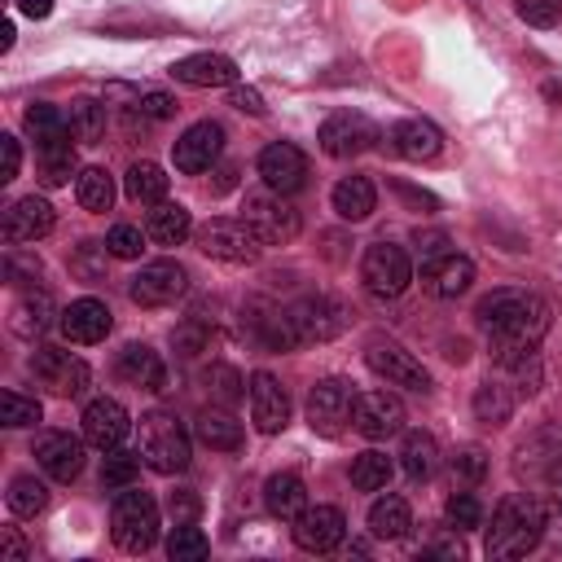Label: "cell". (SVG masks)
I'll return each mask as SVG.
<instances>
[{
	"label": "cell",
	"instance_id": "6da1fadb",
	"mask_svg": "<svg viewBox=\"0 0 562 562\" xmlns=\"http://www.w3.org/2000/svg\"><path fill=\"white\" fill-rule=\"evenodd\" d=\"M474 316H479V325H483L487 338H492L496 364L509 360V356H518V351H531V347L549 334V321H553V312H549V303H544L540 294L514 290V285L492 290V294L479 303Z\"/></svg>",
	"mask_w": 562,
	"mask_h": 562
},
{
	"label": "cell",
	"instance_id": "7a4b0ae2",
	"mask_svg": "<svg viewBox=\"0 0 562 562\" xmlns=\"http://www.w3.org/2000/svg\"><path fill=\"white\" fill-rule=\"evenodd\" d=\"M544 536V509L536 496L527 492H514L496 505L492 514V527H487V558H522L540 544Z\"/></svg>",
	"mask_w": 562,
	"mask_h": 562
},
{
	"label": "cell",
	"instance_id": "3957f363",
	"mask_svg": "<svg viewBox=\"0 0 562 562\" xmlns=\"http://www.w3.org/2000/svg\"><path fill=\"white\" fill-rule=\"evenodd\" d=\"M140 457H145V465L158 470V474L184 470L189 457H193V439H189L184 422H180L176 413H162V408L145 413V417H140Z\"/></svg>",
	"mask_w": 562,
	"mask_h": 562
},
{
	"label": "cell",
	"instance_id": "277c9868",
	"mask_svg": "<svg viewBox=\"0 0 562 562\" xmlns=\"http://www.w3.org/2000/svg\"><path fill=\"white\" fill-rule=\"evenodd\" d=\"M110 536L123 553H145L158 540V505L140 487H123L110 509Z\"/></svg>",
	"mask_w": 562,
	"mask_h": 562
},
{
	"label": "cell",
	"instance_id": "5b68a950",
	"mask_svg": "<svg viewBox=\"0 0 562 562\" xmlns=\"http://www.w3.org/2000/svg\"><path fill=\"white\" fill-rule=\"evenodd\" d=\"M241 220L259 233L263 246H285V241H294L299 228H303L294 202H285V193H277V189H268V184L246 193V202H241Z\"/></svg>",
	"mask_w": 562,
	"mask_h": 562
},
{
	"label": "cell",
	"instance_id": "8992f818",
	"mask_svg": "<svg viewBox=\"0 0 562 562\" xmlns=\"http://www.w3.org/2000/svg\"><path fill=\"white\" fill-rule=\"evenodd\" d=\"M360 281L373 299H400L413 281V259L395 241H373L360 259Z\"/></svg>",
	"mask_w": 562,
	"mask_h": 562
},
{
	"label": "cell",
	"instance_id": "52a82bcc",
	"mask_svg": "<svg viewBox=\"0 0 562 562\" xmlns=\"http://www.w3.org/2000/svg\"><path fill=\"white\" fill-rule=\"evenodd\" d=\"M285 312H290V325L299 334V347L303 342H329V338H338L351 325L347 303L334 299V294H307V299L290 303Z\"/></svg>",
	"mask_w": 562,
	"mask_h": 562
},
{
	"label": "cell",
	"instance_id": "ba28073f",
	"mask_svg": "<svg viewBox=\"0 0 562 562\" xmlns=\"http://www.w3.org/2000/svg\"><path fill=\"white\" fill-rule=\"evenodd\" d=\"M351 408H356V391L347 378H321L307 391V426L325 439H338L351 426Z\"/></svg>",
	"mask_w": 562,
	"mask_h": 562
},
{
	"label": "cell",
	"instance_id": "9c48e42d",
	"mask_svg": "<svg viewBox=\"0 0 562 562\" xmlns=\"http://www.w3.org/2000/svg\"><path fill=\"white\" fill-rule=\"evenodd\" d=\"M198 250L220 263H255L263 241L246 220H206L198 228Z\"/></svg>",
	"mask_w": 562,
	"mask_h": 562
},
{
	"label": "cell",
	"instance_id": "30bf717a",
	"mask_svg": "<svg viewBox=\"0 0 562 562\" xmlns=\"http://www.w3.org/2000/svg\"><path fill=\"white\" fill-rule=\"evenodd\" d=\"M378 136H382L378 123L364 119V114H356V110H338V114H329V119L321 123V132H316V140H321V149H325L329 158H356V154L373 149Z\"/></svg>",
	"mask_w": 562,
	"mask_h": 562
},
{
	"label": "cell",
	"instance_id": "8fae6325",
	"mask_svg": "<svg viewBox=\"0 0 562 562\" xmlns=\"http://www.w3.org/2000/svg\"><path fill=\"white\" fill-rule=\"evenodd\" d=\"M184 290H189V272H184V263H176V259H154V263H145V268L132 277V285H127V294H132L136 307H167V303H176Z\"/></svg>",
	"mask_w": 562,
	"mask_h": 562
},
{
	"label": "cell",
	"instance_id": "7c38bea8",
	"mask_svg": "<svg viewBox=\"0 0 562 562\" xmlns=\"http://www.w3.org/2000/svg\"><path fill=\"white\" fill-rule=\"evenodd\" d=\"M364 364L382 378V382H391V386H404V391H430V373H426V364L413 356V351H404L400 342H369L364 347Z\"/></svg>",
	"mask_w": 562,
	"mask_h": 562
},
{
	"label": "cell",
	"instance_id": "4fadbf2b",
	"mask_svg": "<svg viewBox=\"0 0 562 562\" xmlns=\"http://www.w3.org/2000/svg\"><path fill=\"white\" fill-rule=\"evenodd\" d=\"M31 373L53 391V395H83L88 391V364L61 347H35L31 351Z\"/></svg>",
	"mask_w": 562,
	"mask_h": 562
},
{
	"label": "cell",
	"instance_id": "5bb4252c",
	"mask_svg": "<svg viewBox=\"0 0 562 562\" xmlns=\"http://www.w3.org/2000/svg\"><path fill=\"white\" fill-rule=\"evenodd\" d=\"M53 224H57L53 202H48V198H40V193H26V198L9 202L0 233H4V246H26V241L48 237V233H53Z\"/></svg>",
	"mask_w": 562,
	"mask_h": 562
},
{
	"label": "cell",
	"instance_id": "9a60e30c",
	"mask_svg": "<svg viewBox=\"0 0 562 562\" xmlns=\"http://www.w3.org/2000/svg\"><path fill=\"white\" fill-rule=\"evenodd\" d=\"M290 536H294V544H299L303 553H329V549L342 544L347 518H342L338 505H307V509L294 518Z\"/></svg>",
	"mask_w": 562,
	"mask_h": 562
},
{
	"label": "cell",
	"instance_id": "2e32d148",
	"mask_svg": "<svg viewBox=\"0 0 562 562\" xmlns=\"http://www.w3.org/2000/svg\"><path fill=\"white\" fill-rule=\"evenodd\" d=\"M259 176H263L268 189L290 198V193H299L307 184V154L299 145H290V140H272V145L259 149Z\"/></svg>",
	"mask_w": 562,
	"mask_h": 562
},
{
	"label": "cell",
	"instance_id": "e0dca14e",
	"mask_svg": "<svg viewBox=\"0 0 562 562\" xmlns=\"http://www.w3.org/2000/svg\"><path fill=\"white\" fill-rule=\"evenodd\" d=\"M351 430L364 435V439H386V435L404 430V404H400V395H391V391H364V395H356Z\"/></svg>",
	"mask_w": 562,
	"mask_h": 562
},
{
	"label": "cell",
	"instance_id": "ac0fdd59",
	"mask_svg": "<svg viewBox=\"0 0 562 562\" xmlns=\"http://www.w3.org/2000/svg\"><path fill=\"white\" fill-rule=\"evenodd\" d=\"M220 149H224V127L211 123V119H202V123H193V127L171 145V158H176V171L198 176V171H211V162L220 158Z\"/></svg>",
	"mask_w": 562,
	"mask_h": 562
},
{
	"label": "cell",
	"instance_id": "d6986e66",
	"mask_svg": "<svg viewBox=\"0 0 562 562\" xmlns=\"http://www.w3.org/2000/svg\"><path fill=\"white\" fill-rule=\"evenodd\" d=\"M250 422H255L259 435H277L290 422V395L268 369H259L250 378Z\"/></svg>",
	"mask_w": 562,
	"mask_h": 562
},
{
	"label": "cell",
	"instance_id": "ffe728a7",
	"mask_svg": "<svg viewBox=\"0 0 562 562\" xmlns=\"http://www.w3.org/2000/svg\"><path fill=\"white\" fill-rule=\"evenodd\" d=\"M553 465H562V426L558 422H544L540 430H531L518 452H514V470L522 479H544Z\"/></svg>",
	"mask_w": 562,
	"mask_h": 562
},
{
	"label": "cell",
	"instance_id": "44dd1931",
	"mask_svg": "<svg viewBox=\"0 0 562 562\" xmlns=\"http://www.w3.org/2000/svg\"><path fill=\"white\" fill-rule=\"evenodd\" d=\"M127 430H132V417H127V408H123L119 400L101 395V400H92V404L83 408V439H88L92 448L110 452V448H119V443L127 439Z\"/></svg>",
	"mask_w": 562,
	"mask_h": 562
},
{
	"label": "cell",
	"instance_id": "7402d4cb",
	"mask_svg": "<svg viewBox=\"0 0 562 562\" xmlns=\"http://www.w3.org/2000/svg\"><path fill=\"white\" fill-rule=\"evenodd\" d=\"M83 443H88V439H75V435H66V430H48V435H40V443H35V461H40V470H44L48 479L70 483V479H79V470H83Z\"/></svg>",
	"mask_w": 562,
	"mask_h": 562
},
{
	"label": "cell",
	"instance_id": "603a6c76",
	"mask_svg": "<svg viewBox=\"0 0 562 562\" xmlns=\"http://www.w3.org/2000/svg\"><path fill=\"white\" fill-rule=\"evenodd\" d=\"M171 79L184 88H233L237 83V66L224 53H189L171 66Z\"/></svg>",
	"mask_w": 562,
	"mask_h": 562
},
{
	"label": "cell",
	"instance_id": "cb8c5ba5",
	"mask_svg": "<svg viewBox=\"0 0 562 562\" xmlns=\"http://www.w3.org/2000/svg\"><path fill=\"white\" fill-rule=\"evenodd\" d=\"M470 281H474V263L457 250L439 255L435 263H422V290L430 299H457V294L470 290Z\"/></svg>",
	"mask_w": 562,
	"mask_h": 562
},
{
	"label": "cell",
	"instance_id": "d4e9b609",
	"mask_svg": "<svg viewBox=\"0 0 562 562\" xmlns=\"http://www.w3.org/2000/svg\"><path fill=\"white\" fill-rule=\"evenodd\" d=\"M61 334L70 338V342H101L110 329H114V316H110V307L101 303V299H75L66 312H61Z\"/></svg>",
	"mask_w": 562,
	"mask_h": 562
},
{
	"label": "cell",
	"instance_id": "484cf974",
	"mask_svg": "<svg viewBox=\"0 0 562 562\" xmlns=\"http://www.w3.org/2000/svg\"><path fill=\"white\" fill-rule=\"evenodd\" d=\"M119 378L140 391H167V364L149 342H127L119 351Z\"/></svg>",
	"mask_w": 562,
	"mask_h": 562
},
{
	"label": "cell",
	"instance_id": "4316f807",
	"mask_svg": "<svg viewBox=\"0 0 562 562\" xmlns=\"http://www.w3.org/2000/svg\"><path fill=\"white\" fill-rule=\"evenodd\" d=\"M391 145H395L400 158L426 162V158H435V154L443 149V132H439L430 119H400V123L391 127Z\"/></svg>",
	"mask_w": 562,
	"mask_h": 562
},
{
	"label": "cell",
	"instance_id": "83f0119b",
	"mask_svg": "<svg viewBox=\"0 0 562 562\" xmlns=\"http://www.w3.org/2000/svg\"><path fill=\"white\" fill-rule=\"evenodd\" d=\"M22 123H26L31 140H35V149H57V145H70V140H75V136H70V119H66L57 105H48V101L26 105Z\"/></svg>",
	"mask_w": 562,
	"mask_h": 562
},
{
	"label": "cell",
	"instance_id": "f1b7e54d",
	"mask_svg": "<svg viewBox=\"0 0 562 562\" xmlns=\"http://www.w3.org/2000/svg\"><path fill=\"white\" fill-rule=\"evenodd\" d=\"M334 211L347 220V224H360L378 211V189L369 176H342L334 184Z\"/></svg>",
	"mask_w": 562,
	"mask_h": 562
},
{
	"label": "cell",
	"instance_id": "f546056e",
	"mask_svg": "<svg viewBox=\"0 0 562 562\" xmlns=\"http://www.w3.org/2000/svg\"><path fill=\"white\" fill-rule=\"evenodd\" d=\"M263 505H268V514H272V518L294 522V518L307 509V487H303V479H299V474H290V470L272 474V479L263 483Z\"/></svg>",
	"mask_w": 562,
	"mask_h": 562
},
{
	"label": "cell",
	"instance_id": "4dcf8cb0",
	"mask_svg": "<svg viewBox=\"0 0 562 562\" xmlns=\"http://www.w3.org/2000/svg\"><path fill=\"white\" fill-rule=\"evenodd\" d=\"M193 435H198V439H202L211 452H237V448L246 443L241 422H237V417H228L224 408H206V413H198Z\"/></svg>",
	"mask_w": 562,
	"mask_h": 562
},
{
	"label": "cell",
	"instance_id": "1f68e13d",
	"mask_svg": "<svg viewBox=\"0 0 562 562\" xmlns=\"http://www.w3.org/2000/svg\"><path fill=\"white\" fill-rule=\"evenodd\" d=\"M189 233H193V215L180 202H158L145 215V237L158 241V246H180Z\"/></svg>",
	"mask_w": 562,
	"mask_h": 562
},
{
	"label": "cell",
	"instance_id": "d6a6232c",
	"mask_svg": "<svg viewBox=\"0 0 562 562\" xmlns=\"http://www.w3.org/2000/svg\"><path fill=\"white\" fill-rule=\"evenodd\" d=\"M400 461H404V474H408L413 483H426V479L435 474V465H439V443H435V435H430V430H408V435H404V448H400Z\"/></svg>",
	"mask_w": 562,
	"mask_h": 562
},
{
	"label": "cell",
	"instance_id": "836d02e7",
	"mask_svg": "<svg viewBox=\"0 0 562 562\" xmlns=\"http://www.w3.org/2000/svg\"><path fill=\"white\" fill-rule=\"evenodd\" d=\"M167 171L158 167V162H132L127 167V176H123V189H127V198L132 202H145V206H158V202H167Z\"/></svg>",
	"mask_w": 562,
	"mask_h": 562
},
{
	"label": "cell",
	"instance_id": "e575fe53",
	"mask_svg": "<svg viewBox=\"0 0 562 562\" xmlns=\"http://www.w3.org/2000/svg\"><path fill=\"white\" fill-rule=\"evenodd\" d=\"M514 404H518V395L505 382H496V378L474 386V417L487 422V426H505L514 417Z\"/></svg>",
	"mask_w": 562,
	"mask_h": 562
},
{
	"label": "cell",
	"instance_id": "d590c367",
	"mask_svg": "<svg viewBox=\"0 0 562 562\" xmlns=\"http://www.w3.org/2000/svg\"><path fill=\"white\" fill-rule=\"evenodd\" d=\"M413 527V509L404 496H378L373 509H369V531L378 540H400L404 531Z\"/></svg>",
	"mask_w": 562,
	"mask_h": 562
},
{
	"label": "cell",
	"instance_id": "8d00e7d4",
	"mask_svg": "<svg viewBox=\"0 0 562 562\" xmlns=\"http://www.w3.org/2000/svg\"><path fill=\"white\" fill-rule=\"evenodd\" d=\"M13 334H22V338H40L48 325H53V299L44 294V290H31V294H22L18 303H13Z\"/></svg>",
	"mask_w": 562,
	"mask_h": 562
},
{
	"label": "cell",
	"instance_id": "74e56055",
	"mask_svg": "<svg viewBox=\"0 0 562 562\" xmlns=\"http://www.w3.org/2000/svg\"><path fill=\"white\" fill-rule=\"evenodd\" d=\"M75 198H79L83 211H97V215L110 211L114 206V176L105 167H83L75 176Z\"/></svg>",
	"mask_w": 562,
	"mask_h": 562
},
{
	"label": "cell",
	"instance_id": "f35d334b",
	"mask_svg": "<svg viewBox=\"0 0 562 562\" xmlns=\"http://www.w3.org/2000/svg\"><path fill=\"white\" fill-rule=\"evenodd\" d=\"M70 136L79 140V145H97L101 136H105V105L97 101V97H79V101H70Z\"/></svg>",
	"mask_w": 562,
	"mask_h": 562
},
{
	"label": "cell",
	"instance_id": "ab89813d",
	"mask_svg": "<svg viewBox=\"0 0 562 562\" xmlns=\"http://www.w3.org/2000/svg\"><path fill=\"white\" fill-rule=\"evenodd\" d=\"M386 483H391V457L386 452L369 448V452H360L351 461V487L356 492H382Z\"/></svg>",
	"mask_w": 562,
	"mask_h": 562
},
{
	"label": "cell",
	"instance_id": "60d3db41",
	"mask_svg": "<svg viewBox=\"0 0 562 562\" xmlns=\"http://www.w3.org/2000/svg\"><path fill=\"white\" fill-rule=\"evenodd\" d=\"M211 553V540L198 522H176L171 536H167V558L171 562H202Z\"/></svg>",
	"mask_w": 562,
	"mask_h": 562
},
{
	"label": "cell",
	"instance_id": "b9f144b4",
	"mask_svg": "<svg viewBox=\"0 0 562 562\" xmlns=\"http://www.w3.org/2000/svg\"><path fill=\"white\" fill-rule=\"evenodd\" d=\"M140 452H127V448H110L105 452V465H101V487H110V492H123V487H132L136 483V474H140Z\"/></svg>",
	"mask_w": 562,
	"mask_h": 562
},
{
	"label": "cell",
	"instance_id": "7bdbcfd3",
	"mask_svg": "<svg viewBox=\"0 0 562 562\" xmlns=\"http://www.w3.org/2000/svg\"><path fill=\"white\" fill-rule=\"evenodd\" d=\"M9 509L18 514V518H35L44 505H48V487L35 479V474H18L13 483H9Z\"/></svg>",
	"mask_w": 562,
	"mask_h": 562
},
{
	"label": "cell",
	"instance_id": "ee69618b",
	"mask_svg": "<svg viewBox=\"0 0 562 562\" xmlns=\"http://www.w3.org/2000/svg\"><path fill=\"white\" fill-rule=\"evenodd\" d=\"M40 417H44L40 400H31V395H18V391H0V426H9V430H22V426H35Z\"/></svg>",
	"mask_w": 562,
	"mask_h": 562
},
{
	"label": "cell",
	"instance_id": "f6af8a7d",
	"mask_svg": "<svg viewBox=\"0 0 562 562\" xmlns=\"http://www.w3.org/2000/svg\"><path fill=\"white\" fill-rule=\"evenodd\" d=\"M75 176V149L70 145H57V149H40V180L48 189L66 184Z\"/></svg>",
	"mask_w": 562,
	"mask_h": 562
},
{
	"label": "cell",
	"instance_id": "bcb514c9",
	"mask_svg": "<svg viewBox=\"0 0 562 562\" xmlns=\"http://www.w3.org/2000/svg\"><path fill=\"white\" fill-rule=\"evenodd\" d=\"M202 386H206V395L215 400V404H233L237 395H241V378H237V369H228V364H211L206 373H202Z\"/></svg>",
	"mask_w": 562,
	"mask_h": 562
},
{
	"label": "cell",
	"instance_id": "7dc6e473",
	"mask_svg": "<svg viewBox=\"0 0 562 562\" xmlns=\"http://www.w3.org/2000/svg\"><path fill=\"white\" fill-rule=\"evenodd\" d=\"M443 514H448V527H457V531H474L483 522V505L474 501V492H452Z\"/></svg>",
	"mask_w": 562,
	"mask_h": 562
},
{
	"label": "cell",
	"instance_id": "c3c4849f",
	"mask_svg": "<svg viewBox=\"0 0 562 562\" xmlns=\"http://www.w3.org/2000/svg\"><path fill=\"white\" fill-rule=\"evenodd\" d=\"M483 474H487V457H483V448H461L457 457H452V483H461V487H474V483H483Z\"/></svg>",
	"mask_w": 562,
	"mask_h": 562
},
{
	"label": "cell",
	"instance_id": "681fc988",
	"mask_svg": "<svg viewBox=\"0 0 562 562\" xmlns=\"http://www.w3.org/2000/svg\"><path fill=\"white\" fill-rule=\"evenodd\" d=\"M105 250H110L114 259H136V255L145 250V233L132 228V224H114L110 237H105Z\"/></svg>",
	"mask_w": 562,
	"mask_h": 562
},
{
	"label": "cell",
	"instance_id": "f907efd6",
	"mask_svg": "<svg viewBox=\"0 0 562 562\" xmlns=\"http://www.w3.org/2000/svg\"><path fill=\"white\" fill-rule=\"evenodd\" d=\"M514 4H518L522 22H531V26H553L562 18V0H514Z\"/></svg>",
	"mask_w": 562,
	"mask_h": 562
},
{
	"label": "cell",
	"instance_id": "816d5d0a",
	"mask_svg": "<svg viewBox=\"0 0 562 562\" xmlns=\"http://www.w3.org/2000/svg\"><path fill=\"white\" fill-rule=\"evenodd\" d=\"M171 347H176L180 356H198V351L206 347V329H202L198 321H184V325L171 329Z\"/></svg>",
	"mask_w": 562,
	"mask_h": 562
},
{
	"label": "cell",
	"instance_id": "f5cc1de1",
	"mask_svg": "<svg viewBox=\"0 0 562 562\" xmlns=\"http://www.w3.org/2000/svg\"><path fill=\"white\" fill-rule=\"evenodd\" d=\"M136 110H140L145 119H171V114H176V97H167V92H158V88H145V92L136 97Z\"/></svg>",
	"mask_w": 562,
	"mask_h": 562
},
{
	"label": "cell",
	"instance_id": "db71d44e",
	"mask_svg": "<svg viewBox=\"0 0 562 562\" xmlns=\"http://www.w3.org/2000/svg\"><path fill=\"white\" fill-rule=\"evenodd\" d=\"M167 509H171L176 522H198V514H202V496H198L193 487H180V492H171Z\"/></svg>",
	"mask_w": 562,
	"mask_h": 562
},
{
	"label": "cell",
	"instance_id": "11a10c76",
	"mask_svg": "<svg viewBox=\"0 0 562 562\" xmlns=\"http://www.w3.org/2000/svg\"><path fill=\"white\" fill-rule=\"evenodd\" d=\"M4 281H9V285L40 281V259H18V250H9V255H4Z\"/></svg>",
	"mask_w": 562,
	"mask_h": 562
},
{
	"label": "cell",
	"instance_id": "9f6ffc18",
	"mask_svg": "<svg viewBox=\"0 0 562 562\" xmlns=\"http://www.w3.org/2000/svg\"><path fill=\"white\" fill-rule=\"evenodd\" d=\"M448 246H452V237L439 233V228H435V233H417V259H422V263H435L439 255H448Z\"/></svg>",
	"mask_w": 562,
	"mask_h": 562
},
{
	"label": "cell",
	"instance_id": "6f0895ef",
	"mask_svg": "<svg viewBox=\"0 0 562 562\" xmlns=\"http://www.w3.org/2000/svg\"><path fill=\"white\" fill-rule=\"evenodd\" d=\"M391 189H395V193H400V198H404L413 211H422V206H426V211H435V206H439V198H435V193H426V189H413V184H404V180H395Z\"/></svg>",
	"mask_w": 562,
	"mask_h": 562
},
{
	"label": "cell",
	"instance_id": "680465c9",
	"mask_svg": "<svg viewBox=\"0 0 562 562\" xmlns=\"http://www.w3.org/2000/svg\"><path fill=\"white\" fill-rule=\"evenodd\" d=\"M0 154H4V171H0V180H13L18 176V167H22V149H18V136H0Z\"/></svg>",
	"mask_w": 562,
	"mask_h": 562
},
{
	"label": "cell",
	"instance_id": "91938a15",
	"mask_svg": "<svg viewBox=\"0 0 562 562\" xmlns=\"http://www.w3.org/2000/svg\"><path fill=\"white\" fill-rule=\"evenodd\" d=\"M233 105H237L241 114H263V110H268L255 88H233Z\"/></svg>",
	"mask_w": 562,
	"mask_h": 562
},
{
	"label": "cell",
	"instance_id": "94428289",
	"mask_svg": "<svg viewBox=\"0 0 562 562\" xmlns=\"http://www.w3.org/2000/svg\"><path fill=\"white\" fill-rule=\"evenodd\" d=\"M0 544H4V553H9V558H18V562H22V558H31L26 540H22L13 527H0Z\"/></svg>",
	"mask_w": 562,
	"mask_h": 562
},
{
	"label": "cell",
	"instance_id": "6125c7cd",
	"mask_svg": "<svg viewBox=\"0 0 562 562\" xmlns=\"http://www.w3.org/2000/svg\"><path fill=\"white\" fill-rule=\"evenodd\" d=\"M215 176H220V180H215V184H211V193H228V189H233V184H237V167H233V162H224V167H220V171H215Z\"/></svg>",
	"mask_w": 562,
	"mask_h": 562
},
{
	"label": "cell",
	"instance_id": "be15d7a7",
	"mask_svg": "<svg viewBox=\"0 0 562 562\" xmlns=\"http://www.w3.org/2000/svg\"><path fill=\"white\" fill-rule=\"evenodd\" d=\"M18 9H22L26 18H48V13H53V0H18Z\"/></svg>",
	"mask_w": 562,
	"mask_h": 562
},
{
	"label": "cell",
	"instance_id": "e7e4bbea",
	"mask_svg": "<svg viewBox=\"0 0 562 562\" xmlns=\"http://www.w3.org/2000/svg\"><path fill=\"white\" fill-rule=\"evenodd\" d=\"M544 483H549V492H553V505L562 509V465H553V470L544 474Z\"/></svg>",
	"mask_w": 562,
	"mask_h": 562
},
{
	"label": "cell",
	"instance_id": "03108f58",
	"mask_svg": "<svg viewBox=\"0 0 562 562\" xmlns=\"http://www.w3.org/2000/svg\"><path fill=\"white\" fill-rule=\"evenodd\" d=\"M0 48H13V22L9 18L0 22Z\"/></svg>",
	"mask_w": 562,
	"mask_h": 562
}]
</instances>
